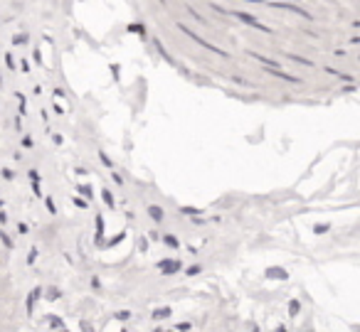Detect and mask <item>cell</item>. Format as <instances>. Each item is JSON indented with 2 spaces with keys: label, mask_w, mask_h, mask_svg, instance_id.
Here are the masks:
<instances>
[{
  "label": "cell",
  "mask_w": 360,
  "mask_h": 332,
  "mask_svg": "<svg viewBox=\"0 0 360 332\" xmlns=\"http://www.w3.org/2000/svg\"><path fill=\"white\" fill-rule=\"evenodd\" d=\"M266 276H269V278H281V281H284L286 271H284V268H269V271H266Z\"/></svg>",
  "instance_id": "1"
},
{
  "label": "cell",
  "mask_w": 360,
  "mask_h": 332,
  "mask_svg": "<svg viewBox=\"0 0 360 332\" xmlns=\"http://www.w3.org/2000/svg\"><path fill=\"white\" fill-rule=\"evenodd\" d=\"M155 320H165V317H170V307H158V310L153 312Z\"/></svg>",
  "instance_id": "2"
},
{
  "label": "cell",
  "mask_w": 360,
  "mask_h": 332,
  "mask_svg": "<svg viewBox=\"0 0 360 332\" xmlns=\"http://www.w3.org/2000/svg\"><path fill=\"white\" fill-rule=\"evenodd\" d=\"M160 271H163V273H175V271H178V263H160Z\"/></svg>",
  "instance_id": "3"
},
{
  "label": "cell",
  "mask_w": 360,
  "mask_h": 332,
  "mask_svg": "<svg viewBox=\"0 0 360 332\" xmlns=\"http://www.w3.org/2000/svg\"><path fill=\"white\" fill-rule=\"evenodd\" d=\"M299 300H291V305H289V312H291V317H296V315H299Z\"/></svg>",
  "instance_id": "4"
},
{
  "label": "cell",
  "mask_w": 360,
  "mask_h": 332,
  "mask_svg": "<svg viewBox=\"0 0 360 332\" xmlns=\"http://www.w3.org/2000/svg\"><path fill=\"white\" fill-rule=\"evenodd\" d=\"M129 317H131L129 310H119V312H116V320H129Z\"/></svg>",
  "instance_id": "5"
},
{
  "label": "cell",
  "mask_w": 360,
  "mask_h": 332,
  "mask_svg": "<svg viewBox=\"0 0 360 332\" xmlns=\"http://www.w3.org/2000/svg\"><path fill=\"white\" fill-rule=\"evenodd\" d=\"M47 298H50V300H57V298H60V291H57V288H50V291H47Z\"/></svg>",
  "instance_id": "6"
},
{
  "label": "cell",
  "mask_w": 360,
  "mask_h": 332,
  "mask_svg": "<svg viewBox=\"0 0 360 332\" xmlns=\"http://www.w3.org/2000/svg\"><path fill=\"white\" fill-rule=\"evenodd\" d=\"M188 330H191V325H188V322H180V325H178V332H188Z\"/></svg>",
  "instance_id": "7"
},
{
  "label": "cell",
  "mask_w": 360,
  "mask_h": 332,
  "mask_svg": "<svg viewBox=\"0 0 360 332\" xmlns=\"http://www.w3.org/2000/svg\"><path fill=\"white\" fill-rule=\"evenodd\" d=\"M50 325L60 327V325H62V320H60V317H50Z\"/></svg>",
  "instance_id": "8"
},
{
  "label": "cell",
  "mask_w": 360,
  "mask_h": 332,
  "mask_svg": "<svg viewBox=\"0 0 360 332\" xmlns=\"http://www.w3.org/2000/svg\"><path fill=\"white\" fill-rule=\"evenodd\" d=\"M82 332H91V325H89V322L82 320Z\"/></svg>",
  "instance_id": "9"
},
{
  "label": "cell",
  "mask_w": 360,
  "mask_h": 332,
  "mask_svg": "<svg viewBox=\"0 0 360 332\" xmlns=\"http://www.w3.org/2000/svg\"><path fill=\"white\" fill-rule=\"evenodd\" d=\"M150 214H153V217H155V219H160V217H163V214H160V209H155V207H153V209H150Z\"/></svg>",
  "instance_id": "10"
},
{
  "label": "cell",
  "mask_w": 360,
  "mask_h": 332,
  "mask_svg": "<svg viewBox=\"0 0 360 332\" xmlns=\"http://www.w3.org/2000/svg\"><path fill=\"white\" fill-rule=\"evenodd\" d=\"M276 332H286V327H284V325H279V327H276Z\"/></svg>",
  "instance_id": "11"
},
{
  "label": "cell",
  "mask_w": 360,
  "mask_h": 332,
  "mask_svg": "<svg viewBox=\"0 0 360 332\" xmlns=\"http://www.w3.org/2000/svg\"><path fill=\"white\" fill-rule=\"evenodd\" d=\"M155 332H163V330H155Z\"/></svg>",
  "instance_id": "12"
}]
</instances>
